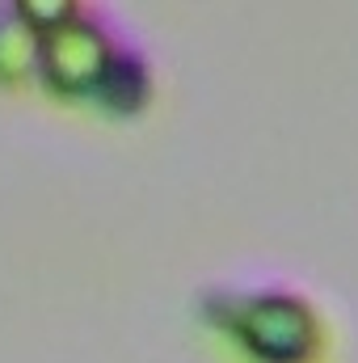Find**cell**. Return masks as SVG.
Returning <instances> with one entry per match:
<instances>
[{
	"mask_svg": "<svg viewBox=\"0 0 358 363\" xmlns=\"http://www.w3.org/2000/svg\"><path fill=\"white\" fill-rule=\"evenodd\" d=\"M118 47L110 21L101 13L81 9L72 21L38 34V68L34 77L55 93V97H68V101H81L93 97V85L110 60V51Z\"/></svg>",
	"mask_w": 358,
	"mask_h": 363,
	"instance_id": "cell-2",
	"label": "cell"
},
{
	"mask_svg": "<svg viewBox=\"0 0 358 363\" xmlns=\"http://www.w3.org/2000/svg\"><path fill=\"white\" fill-rule=\"evenodd\" d=\"M38 68V34L17 17L13 4L0 9V85H21Z\"/></svg>",
	"mask_w": 358,
	"mask_h": 363,
	"instance_id": "cell-4",
	"label": "cell"
},
{
	"mask_svg": "<svg viewBox=\"0 0 358 363\" xmlns=\"http://www.w3.org/2000/svg\"><path fill=\"white\" fill-rule=\"evenodd\" d=\"M211 330L228 334L249 363H316L325 330L316 308L282 287L266 291H211L202 300Z\"/></svg>",
	"mask_w": 358,
	"mask_h": 363,
	"instance_id": "cell-1",
	"label": "cell"
},
{
	"mask_svg": "<svg viewBox=\"0 0 358 363\" xmlns=\"http://www.w3.org/2000/svg\"><path fill=\"white\" fill-rule=\"evenodd\" d=\"M13 9H17V17H21L34 34H47V30L64 26V21H72V17L81 13V4H72V0H21V4H13Z\"/></svg>",
	"mask_w": 358,
	"mask_h": 363,
	"instance_id": "cell-5",
	"label": "cell"
},
{
	"mask_svg": "<svg viewBox=\"0 0 358 363\" xmlns=\"http://www.w3.org/2000/svg\"><path fill=\"white\" fill-rule=\"evenodd\" d=\"M93 101L114 118H135L152 101V68H148V60L135 47L118 43L110 51L97 85H93Z\"/></svg>",
	"mask_w": 358,
	"mask_h": 363,
	"instance_id": "cell-3",
	"label": "cell"
}]
</instances>
